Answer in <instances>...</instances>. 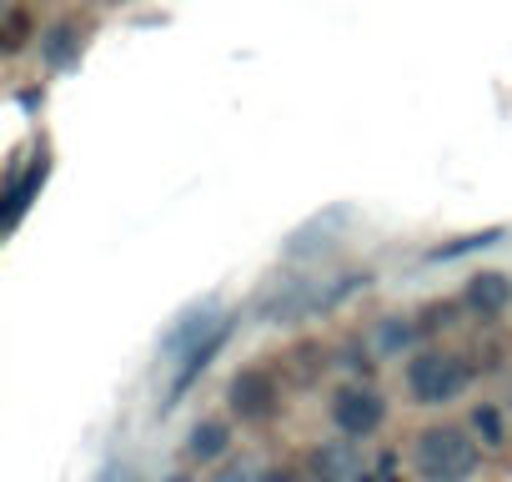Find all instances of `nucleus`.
Wrapping results in <instances>:
<instances>
[{"label": "nucleus", "mask_w": 512, "mask_h": 482, "mask_svg": "<svg viewBox=\"0 0 512 482\" xmlns=\"http://www.w3.org/2000/svg\"><path fill=\"white\" fill-rule=\"evenodd\" d=\"M447 357H417L412 367H407V387L422 397V402H447L462 382H467V372L462 367H442Z\"/></svg>", "instance_id": "obj_1"}]
</instances>
